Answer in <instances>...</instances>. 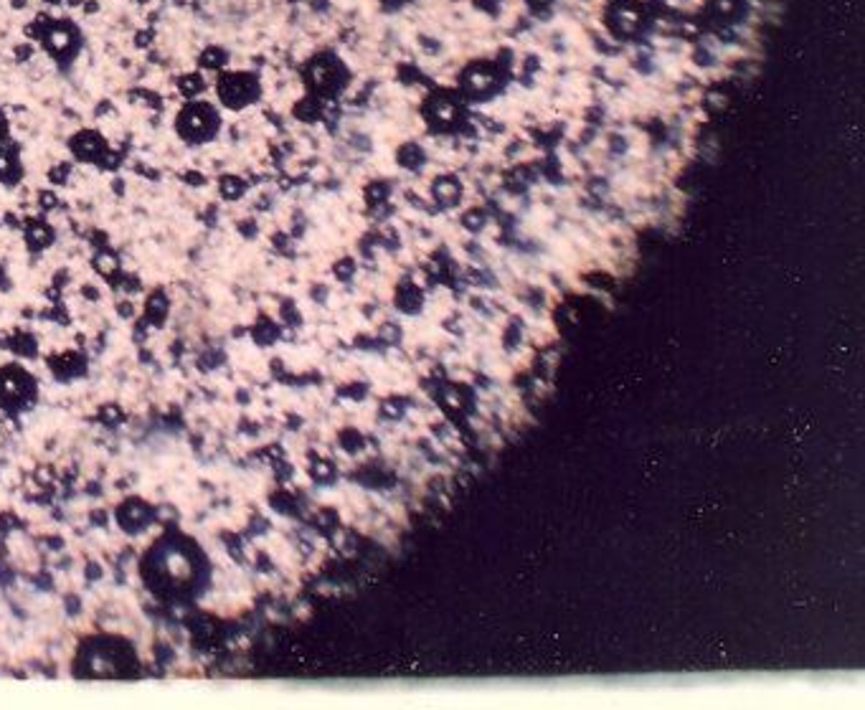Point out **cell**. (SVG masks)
Here are the masks:
<instances>
[{"instance_id": "11", "label": "cell", "mask_w": 865, "mask_h": 710, "mask_svg": "<svg viewBox=\"0 0 865 710\" xmlns=\"http://www.w3.org/2000/svg\"><path fill=\"white\" fill-rule=\"evenodd\" d=\"M92 269L99 277L110 282V284H117L119 274H122V264H119V257L115 251L110 249H97V254L92 257Z\"/></svg>"}, {"instance_id": "8", "label": "cell", "mask_w": 865, "mask_h": 710, "mask_svg": "<svg viewBox=\"0 0 865 710\" xmlns=\"http://www.w3.org/2000/svg\"><path fill=\"white\" fill-rule=\"evenodd\" d=\"M23 241L28 246V251L33 254H39V251L48 249L51 244L56 241V231L54 226L43 219H28L26 221V231H23Z\"/></svg>"}, {"instance_id": "17", "label": "cell", "mask_w": 865, "mask_h": 710, "mask_svg": "<svg viewBox=\"0 0 865 710\" xmlns=\"http://www.w3.org/2000/svg\"><path fill=\"white\" fill-rule=\"evenodd\" d=\"M71 178V163H56L48 168V180L54 183V186H66Z\"/></svg>"}, {"instance_id": "10", "label": "cell", "mask_w": 865, "mask_h": 710, "mask_svg": "<svg viewBox=\"0 0 865 710\" xmlns=\"http://www.w3.org/2000/svg\"><path fill=\"white\" fill-rule=\"evenodd\" d=\"M0 383H3V391H0V404L13 406V404H21V401H23L26 388H28V375L18 373V371H8V373L0 375Z\"/></svg>"}, {"instance_id": "16", "label": "cell", "mask_w": 865, "mask_h": 710, "mask_svg": "<svg viewBox=\"0 0 865 710\" xmlns=\"http://www.w3.org/2000/svg\"><path fill=\"white\" fill-rule=\"evenodd\" d=\"M119 517H133V520H127L125 525L130 531H135V528H140L142 523H148V520H145V517H148V510L142 505H137V502H130L127 507L119 510Z\"/></svg>"}, {"instance_id": "26", "label": "cell", "mask_w": 865, "mask_h": 710, "mask_svg": "<svg viewBox=\"0 0 865 710\" xmlns=\"http://www.w3.org/2000/svg\"><path fill=\"white\" fill-rule=\"evenodd\" d=\"M0 289H10V279H8V272L0 266Z\"/></svg>"}, {"instance_id": "23", "label": "cell", "mask_w": 865, "mask_h": 710, "mask_svg": "<svg viewBox=\"0 0 865 710\" xmlns=\"http://www.w3.org/2000/svg\"><path fill=\"white\" fill-rule=\"evenodd\" d=\"M239 231H242V234L246 236V239H254V234H257V224H254L251 219H246V221H242V224H239Z\"/></svg>"}, {"instance_id": "28", "label": "cell", "mask_w": 865, "mask_h": 710, "mask_svg": "<svg viewBox=\"0 0 865 710\" xmlns=\"http://www.w3.org/2000/svg\"><path fill=\"white\" fill-rule=\"evenodd\" d=\"M135 6H137V8H148L150 3H153V0H133Z\"/></svg>"}, {"instance_id": "27", "label": "cell", "mask_w": 865, "mask_h": 710, "mask_svg": "<svg viewBox=\"0 0 865 710\" xmlns=\"http://www.w3.org/2000/svg\"><path fill=\"white\" fill-rule=\"evenodd\" d=\"M41 3H43V6H48V8H61L64 0H41Z\"/></svg>"}, {"instance_id": "5", "label": "cell", "mask_w": 865, "mask_h": 710, "mask_svg": "<svg viewBox=\"0 0 865 710\" xmlns=\"http://www.w3.org/2000/svg\"><path fill=\"white\" fill-rule=\"evenodd\" d=\"M195 69L203 71L206 77H216L219 71L229 69V63H231V48H226L224 43H206V46L198 48V54H195Z\"/></svg>"}, {"instance_id": "24", "label": "cell", "mask_w": 865, "mask_h": 710, "mask_svg": "<svg viewBox=\"0 0 865 710\" xmlns=\"http://www.w3.org/2000/svg\"><path fill=\"white\" fill-rule=\"evenodd\" d=\"M81 295H86V299H99V289L92 287V284H84V287H81Z\"/></svg>"}, {"instance_id": "22", "label": "cell", "mask_w": 865, "mask_h": 710, "mask_svg": "<svg viewBox=\"0 0 865 710\" xmlns=\"http://www.w3.org/2000/svg\"><path fill=\"white\" fill-rule=\"evenodd\" d=\"M6 140H10V119H8V115H6V110L0 107V145Z\"/></svg>"}, {"instance_id": "29", "label": "cell", "mask_w": 865, "mask_h": 710, "mask_svg": "<svg viewBox=\"0 0 865 710\" xmlns=\"http://www.w3.org/2000/svg\"><path fill=\"white\" fill-rule=\"evenodd\" d=\"M0 224H3V221H0Z\"/></svg>"}, {"instance_id": "15", "label": "cell", "mask_w": 865, "mask_h": 710, "mask_svg": "<svg viewBox=\"0 0 865 710\" xmlns=\"http://www.w3.org/2000/svg\"><path fill=\"white\" fill-rule=\"evenodd\" d=\"M10 56H13V63H16V66H28V63L36 61V56H39V46H36L33 41L23 39V41H18V43H13Z\"/></svg>"}, {"instance_id": "13", "label": "cell", "mask_w": 865, "mask_h": 710, "mask_svg": "<svg viewBox=\"0 0 865 710\" xmlns=\"http://www.w3.org/2000/svg\"><path fill=\"white\" fill-rule=\"evenodd\" d=\"M168 310H171V302H168V297H165L163 289H155V292L145 299V317H148L153 325H163L165 317H168Z\"/></svg>"}, {"instance_id": "14", "label": "cell", "mask_w": 865, "mask_h": 710, "mask_svg": "<svg viewBox=\"0 0 865 710\" xmlns=\"http://www.w3.org/2000/svg\"><path fill=\"white\" fill-rule=\"evenodd\" d=\"M157 43V26H137L133 31V48L135 51H148Z\"/></svg>"}, {"instance_id": "25", "label": "cell", "mask_w": 865, "mask_h": 710, "mask_svg": "<svg viewBox=\"0 0 865 710\" xmlns=\"http://www.w3.org/2000/svg\"><path fill=\"white\" fill-rule=\"evenodd\" d=\"M28 3H31V0H8V6L13 10H18V13H21V10H26L28 8Z\"/></svg>"}, {"instance_id": "20", "label": "cell", "mask_w": 865, "mask_h": 710, "mask_svg": "<svg viewBox=\"0 0 865 710\" xmlns=\"http://www.w3.org/2000/svg\"><path fill=\"white\" fill-rule=\"evenodd\" d=\"M180 178H183V183H186V186H191V188H203L206 183H208V178H206L203 172H198V170H186L183 175H180Z\"/></svg>"}, {"instance_id": "7", "label": "cell", "mask_w": 865, "mask_h": 710, "mask_svg": "<svg viewBox=\"0 0 865 710\" xmlns=\"http://www.w3.org/2000/svg\"><path fill=\"white\" fill-rule=\"evenodd\" d=\"M18 152H21L18 142L6 140L0 145V183L3 186H16L23 178V165Z\"/></svg>"}, {"instance_id": "19", "label": "cell", "mask_w": 865, "mask_h": 710, "mask_svg": "<svg viewBox=\"0 0 865 710\" xmlns=\"http://www.w3.org/2000/svg\"><path fill=\"white\" fill-rule=\"evenodd\" d=\"M115 112H117V110H115V101H112L110 97H104V99H99L97 104H94V117H97V119L112 117Z\"/></svg>"}, {"instance_id": "2", "label": "cell", "mask_w": 865, "mask_h": 710, "mask_svg": "<svg viewBox=\"0 0 865 710\" xmlns=\"http://www.w3.org/2000/svg\"><path fill=\"white\" fill-rule=\"evenodd\" d=\"M213 94L221 110L239 115L264 99V77L259 69H224L216 74Z\"/></svg>"}, {"instance_id": "9", "label": "cell", "mask_w": 865, "mask_h": 710, "mask_svg": "<svg viewBox=\"0 0 865 710\" xmlns=\"http://www.w3.org/2000/svg\"><path fill=\"white\" fill-rule=\"evenodd\" d=\"M125 97H127V101H133V104H140V107H145L148 112H155V115H160V112H163L165 107H168V99H165V94H160L157 89H153V86H145V84L130 86V89L125 92Z\"/></svg>"}, {"instance_id": "4", "label": "cell", "mask_w": 865, "mask_h": 710, "mask_svg": "<svg viewBox=\"0 0 865 710\" xmlns=\"http://www.w3.org/2000/svg\"><path fill=\"white\" fill-rule=\"evenodd\" d=\"M66 148H69V152L74 155V160H79V163L97 165L99 163V157L104 155V150L110 148V145H107V137H104L99 130H94V127H81V130H77V132L66 140Z\"/></svg>"}, {"instance_id": "1", "label": "cell", "mask_w": 865, "mask_h": 710, "mask_svg": "<svg viewBox=\"0 0 865 710\" xmlns=\"http://www.w3.org/2000/svg\"><path fill=\"white\" fill-rule=\"evenodd\" d=\"M173 130L178 135V140H183L191 148H201L208 145L221 135L224 130V115L221 107L213 101L203 99H186L178 107L175 117H173Z\"/></svg>"}, {"instance_id": "6", "label": "cell", "mask_w": 865, "mask_h": 710, "mask_svg": "<svg viewBox=\"0 0 865 710\" xmlns=\"http://www.w3.org/2000/svg\"><path fill=\"white\" fill-rule=\"evenodd\" d=\"M173 89L178 94L180 99H198L203 94L208 92L211 84H208V77L198 69H186V71H178L175 77H173Z\"/></svg>"}, {"instance_id": "18", "label": "cell", "mask_w": 865, "mask_h": 710, "mask_svg": "<svg viewBox=\"0 0 865 710\" xmlns=\"http://www.w3.org/2000/svg\"><path fill=\"white\" fill-rule=\"evenodd\" d=\"M56 206H59V195L54 193V190H41L39 193V208L43 213H48V211H54Z\"/></svg>"}, {"instance_id": "12", "label": "cell", "mask_w": 865, "mask_h": 710, "mask_svg": "<svg viewBox=\"0 0 865 710\" xmlns=\"http://www.w3.org/2000/svg\"><path fill=\"white\" fill-rule=\"evenodd\" d=\"M246 190H249V183L236 172H224L219 178V195L224 201H242Z\"/></svg>"}, {"instance_id": "21", "label": "cell", "mask_w": 865, "mask_h": 710, "mask_svg": "<svg viewBox=\"0 0 865 710\" xmlns=\"http://www.w3.org/2000/svg\"><path fill=\"white\" fill-rule=\"evenodd\" d=\"M79 13H81V16H86V18L97 16V13H101V3H99V0H81V6H79Z\"/></svg>"}, {"instance_id": "3", "label": "cell", "mask_w": 865, "mask_h": 710, "mask_svg": "<svg viewBox=\"0 0 865 710\" xmlns=\"http://www.w3.org/2000/svg\"><path fill=\"white\" fill-rule=\"evenodd\" d=\"M36 46L59 71H71L84 51V31L71 16H54Z\"/></svg>"}]
</instances>
